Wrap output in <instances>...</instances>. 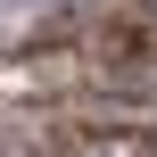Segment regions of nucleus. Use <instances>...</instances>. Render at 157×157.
Wrapping results in <instances>:
<instances>
[{
	"instance_id": "nucleus-1",
	"label": "nucleus",
	"mask_w": 157,
	"mask_h": 157,
	"mask_svg": "<svg viewBox=\"0 0 157 157\" xmlns=\"http://www.w3.org/2000/svg\"><path fill=\"white\" fill-rule=\"evenodd\" d=\"M75 157H157V149L141 141V132H99V141H83Z\"/></svg>"
},
{
	"instance_id": "nucleus-2",
	"label": "nucleus",
	"mask_w": 157,
	"mask_h": 157,
	"mask_svg": "<svg viewBox=\"0 0 157 157\" xmlns=\"http://www.w3.org/2000/svg\"><path fill=\"white\" fill-rule=\"evenodd\" d=\"M149 99H157V58H149Z\"/></svg>"
},
{
	"instance_id": "nucleus-3",
	"label": "nucleus",
	"mask_w": 157,
	"mask_h": 157,
	"mask_svg": "<svg viewBox=\"0 0 157 157\" xmlns=\"http://www.w3.org/2000/svg\"><path fill=\"white\" fill-rule=\"evenodd\" d=\"M141 8H157V0H141Z\"/></svg>"
}]
</instances>
